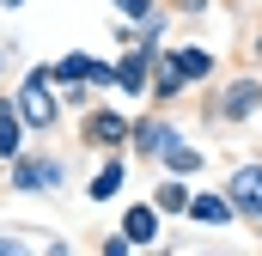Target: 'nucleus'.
<instances>
[{"instance_id": "obj_13", "label": "nucleus", "mask_w": 262, "mask_h": 256, "mask_svg": "<svg viewBox=\"0 0 262 256\" xmlns=\"http://www.w3.org/2000/svg\"><path fill=\"white\" fill-rule=\"evenodd\" d=\"M201 165H207V153L189 134H171V146L159 153V171H171V177H201Z\"/></svg>"}, {"instance_id": "obj_9", "label": "nucleus", "mask_w": 262, "mask_h": 256, "mask_svg": "<svg viewBox=\"0 0 262 256\" xmlns=\"http://www.w3.org/2000/svg\"><path fill=\"white\" fill-rule=\"evenodd\" d=\"M128 159L134 153H98V171H92V183H85V201H116L122 183H128Z\"/></svg>"}, {"instance_id": "obj_6", "label": "nucleus", "mask_w": 262, "mask_h": 256, "mask_svg": "<svg viewBox=\"0 0 262 256\" xmlns=\"http://www.w3.org/2000/svg\"><path fill=\"white\" fill-rule=\"evenodd\" d=\"M171 134H183V128H177V122H171V116H165V110H159V104H152V110H140V116H134V134H128V153H134V159H140V165H159V153L171 146Z\"/></svg>"}, {"instance_id": "obj_20", "label": "nucleus", "mask_w": 262, "mask_h": 256, "mask_svg": "<svg viewBox=\"0 0 262 256\" xmlns=\"http://www.w3.org/2000/svg\"><path fill=\"white\" fill-rule=\"evenodd\" d=\"M128 250H134V244H128V232H122V226H116V232L98 244V256H128Z\"/></svg>"}, {"instance_id": "obj_3", "label": "nucleus", "mask_w": 262, "mask_h": 256, "mask_svg": "<svg viewBox=\"0 0 262 256\" xmlns=\"http://www.w3.org/2000/svg\"><path fill=\"white\" fill-rule=\"evenodd\" d=\"M6 189L12 195H61L67 189V159L49 153V146H25L6 165Z\"/></svg>"}, {"instance_id": "obj_7", "label": "nucleus", "mask_w": 262, "mask_h": 256, "mask_svg": "<svg viewBox=\"0 0 262 256\" xmlns=\"http://www.w3.org/2000/svg\"><path fill=\"white\" fill-rule=\"evenodd\" d=\"M226 195H232L244 226H262V159H238L232 177H226Z\"/></svg>"}, {"instance_id": "obj_14", "label": "nucleus", "mask_w": 262, "mask_h": 256, "mask_svg": "<svg viewBox=\"0 0 262 256\" xmlns=\"http://www.w3.org/2000/svg\"><path fill=\"white\" fill-rule=\"evenodd\" d=\"M171 55H177V67L189 73V86H195V92L220 73V55H213V49H201V43H171Z\"/></svg>"}, {"instance_id": "obj_18", "label": "nucleus", "mask_w": 262, "mask_h": 256, "mask_svg": "<svg viewBox=\"0 0 262 256\" xmlns=\"http://www.w3.org/2000/svg\"><path fill=\"white\" fill-rule=\"evenodd\" d=\"M110 6H116V18H134V25L159 12V0H110Z\"/></svg>"}, {"instance_id": "obj_24", "label": "nucleus", "mask_w": 262, "mask_h": 256, "mask_svg": "<svg viewBox=\"0 0 262 256\" xmlns=\"http://www.w3.org/2000/svg\"><path fill=\"white\" fill-rule=\"evenodd\" d=\"M250 49H256V61H262V31H256V43H250Z\"/></svg>"}, {"instance_id": "obj_11", "label": "nucleus", "mask_w": 262, "mask_h": 256, "mask_svg": "<svg viewBox=\"0 0 262 256\" xmlns=\"http://www.w3.org/2000/svg\"><path fill=\"white\" fill-rule=\"evenodd\" d=\"M159 226H165V214L152 207V195H146V201H128V207H122V232H128V244H134V250L159 244Z\"/></svg>"}, {"instance_id": "obj_23", "label": "nucleus", "mask_w": 262, "mask_h": 256, "mask_svg": "<svg viewBox=\"0 0 262 256\" xmlns=\"http://www.w3.org/2000/svg\"><path fill=\"white\" fill-rule=\"evenodd\" d=\"M18 6H25V0H0V12H18Z\"/></svg>"}, {"instance_id": "obj_19", "label": "nucleus", "mask_w": 262, "mask_h": 256, "mask_svg": "<svg viewBox=\"0 0 262 256\" xmlns=\"http://www.w3.org/2000/svg\"><path fill=\"white\" fill-rule=\"evenodd\" d=\"M18 250H31L25 226H0V256H18Z\"/></svg>"}, {"instance_id": "obj_4", "label": "nucleus", "mask_w": 262, "mask_h": 256, "mask_svg": "<svg viewBox=\"0 0 262 256\" xmlns=\"http://www.w3.org/2000/svg\"><path fill=\"white\" fill-rule=\"evenodd\" d=\"M128 134H134V116L104 104V98L92 110H79V146L85 153H128Z\"/></svg>"}, {"instance_id": "obj_8", "label": "nucleus", "mask_w": 262, "mask_h": 256, "mask_svg": "<svg viewBox=\"0 0 262 256\" xmlns=\"http://www.w3.org/2000/svg\"><path fill=\"white\" fill-rule=\"evenodd\" d=\"M195 86H189V73L177 67V55H171V43L152 55V92H146V104H159V110H171V104H183Z\"/></svg>"}, {"instance_id": "obj_16", "label": "nucleus", "mask_w": 262, "mask_h": 256, "mask_svg": "<svg viewBox=\"0 0 262 256\" xmlns=\"http://www.w3.org/2000/svg\"><path fill=\"white\" fill-rule=\"evenodd\" d=\"M92 67H98L92 49H67L61 61H55V86H92Z\"/></svg>"}, {"instance_id": "obj_1", "label": "nucleus", "mask_w": 262, "mask_h": 256, "mask_svg": "<svg viewBox=\"0 0 262 256\" xmlns=\"http://www.w3.org/2000/svg\"><path fill=\"white\" fill-rule=\"evenodd\" d=\"M12 104H18V116L31 134H55L61 122V86H55V61H31L25 67V79L12 86Z\"/></svg>"}, {"instance_id": "obj_10", "label": "nucleus", "mask_w": 262, "mask_h": 256, "mask_svg": "<svg viewBox=\"0 0 262 256\" xmlns=\"http://www.w3.org/2000/svg\"><path fill=\"white\" fill-rule=\"evenodd\" d=\"M189 220L207 226V232H226V226H238V207H232L226 189H195L189 195Z\"/></svg>"}, {"instance_id": "obj_21", "label": "nucleus", "mask_w": 262, "mask_h": 256, "mask_svg": "<svg viewBox=\"0 0 262 256\" xmlns=\"http://www.w3.org/2000/svg\"><path fill=\"white\" fill-rule=\"evenodd\" d=\"M171 12L177 18H201V12H213V0H171Z\"/></svg>"}, {"instance_id": "obj_5", "label": "nucleus", "mask_w": 262, "mask_h": 256, "mask_svg": "<svg viewBox=\"0 0 262 256\" xmlns=\"http://www.w3.org/2000/svg\"><path fill=\"white\" fill-rule=\"evenodd\" d=\"M159 49L152 43H122V55H116V98H140L146 104V92H152V55Z\"/></svg>"}, {"instance_id": "obj_12", "label": "nucleus", "mask_w": 262, "mask_h": 256, "mask_svg": "<svg viewBox=\"0 0 262 256\" xmlns=\"http://www.w3.org/2000/svg\"><path fill=\"white\" fill-rule=\"evenodd\" d=\"M25 146H31V128H25V116H18L12 92H0V165H12Z\"/></svg>"}, {"instance_id": "obj_2", "label": "nucleus", "mask_w": 262, "mask_h": 256, "mask_svg": "<svg viewBox=\"0 0 262 256\" xmlns=\"http://www.w3.org/2000/svg\"><path fill=\"white\" fill-rule=\"evenodd\" d=\"M201 116L207 122H250V116H262V73H232L226 86H201Z\"/></svg>"}, {"instance_id": "obj_22", "label": "nucleus", "mask_w": 262, "mask_h": 256, "mask_svg": "<svg viewBox=\"0 0 262 256\" xmlns=\"http://www.w3.org/2000/svg\"><path fill=\"white\" fill-rule=\"evenodd\" d=\"M12 55H18V49H12V43H0V79H6V67H12Z\"/></svg>"}, {"instance_id": "obj_17", "label": "nucleus", "mask_w": 262, "mask_h": 256, "mask_svg": "<svg viewBox=\"0 0 262 256\" xmlns=\"http://www.w3.org/2000/svg\"><path fill=\"white\" fill-rule=\"evenodd\" d=\"M92 104H98V92H92V86H61V110L79 116V110H92Z\"/></svg>"}, {"instance_id": "obj_15", "label": "nucleus", "mask_w": 262, "mask_h": 256, "mask_svg": "<svg viewBox=\"0 0 262 256\" xmlns=\"http://www.w3.org/2000/svg\"><path fill=\"white\" fill-rule=\"evenodd\" d=\"M189 177H171V171H165V183H152V207H159V214H165V220H189Z\"/></svg>"}]
</instances>
